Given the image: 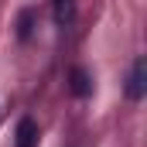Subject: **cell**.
Here are the masks:
<instances>
[{"label":"cell","mask_w":147,"mask_h":147,"mask_svg":"<svg viewBox=\"0 0 147 147\" xmlns=\"http://www.w3.org/2000/svg\"><path fill=\"white\" fill-rule=\"evenodd\" d=\"M144 92H147V62H144V58H137V62L130 65L127 96H130V99H144Z\"/></svg>","instance_id":"6da1fadb"},{"label":"cell","mask_w":147,"mask_h":147,"mask_svg":"<svg viewBox=\"0 0 147 147\" xmlns=\"http://www.w3.org/2000/svg\"><path fill=\"white\" fill-rule=\"evenodd\" d=\"M14 147H38V123L31 116H24L14 130Z\"/></svg>","instance_id":"7a4b0ae2"},{"label":"cell","mask_w":147,"mask_h":147,"mask_svg":"<svg viewBox=\"0 0 147 147\" xmlns=\"http://www.w3.org/2000/svg\"><path fill=\"white\" fill-rule=\"evenodd\" d=\"M51 7H55V24H58V28H72L75 0H51Z\"/></svg>","instance_id":"3957f363"},{"label":"cell","mask_w":147,"mask_h":147,"mask_svg":"<svg viewBox=\"0 0 147 147\" xmlns=\"http://www.w3.org/2000/svg\"><path fill=\"white\" fill-rule=\"evenodd\" d=\"M89 89H92V86H89V75L82 72V69H75L72 72V92L75 96H89Z\"/></svg>","instance_id":"277c9868"}]
</instances>
